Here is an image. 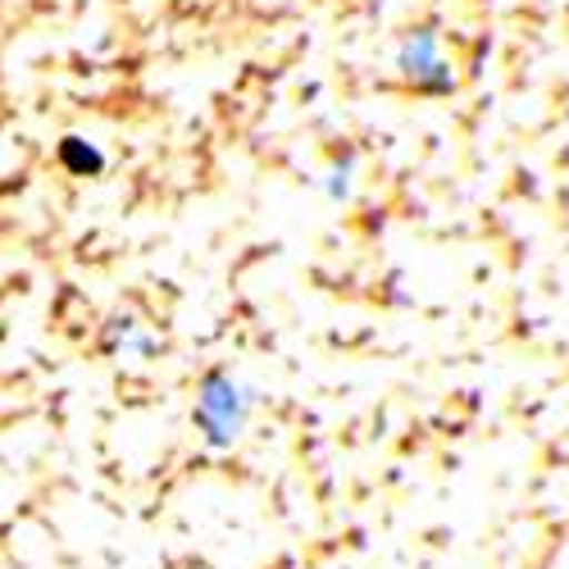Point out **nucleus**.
<instances>
[{
    "label": "nucleus",
    "instance_id": "2",
    "mask_svg": "<svg viewBox=\"0 0 569 569\" xmlns=\"http://www.w3.org/2000/svg\"><path fill=\"white\" fill-rule=\"evenodd\" d=\"M401 69L410 73L415 87H451V73H447V60L438 51V37L433 32H415L401 46Z\"/></svg>",
    "mask_w": 569,
    "mask_h": 569
},
{
    "label": "nucleus",
    "instance_id": "1",
    "mask_svg": "<svg viewBox=\"0 0 569 569\" xmlns=\"http://www.w3.org/2000/svg\"><path fill=\"white\" fill-rule=\"evenodd\" d=\"M256 397L232 369H206L192 397V429L210 451H232L251 429Z\"/></svg>",
    "mask_w": 569,
    "mask_h": 569
},
{
    "label": "nucleus",
    "instance_id": "3",
    "mask_svg": "<svg viewBox=\"0 0 569 569\" xmlns=\"http://www.w3.org/2000/svg\"><path fill=\"white\" fill-rule=\"evenodd\" d=\"M64 160L73 164V169H91V173H97L106 160L97 156V151H91V147H82V137H64Z\"/></svg>",
    "mask_w": 569,
    "mask_h": 569
}]
</instances>
